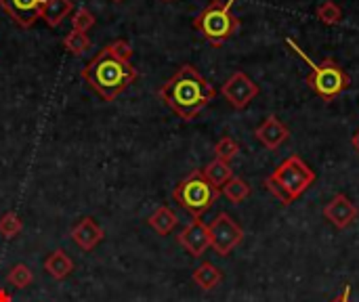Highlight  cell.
Wrapping results in <instances>:
<instances>
[{"label":"cell","mask_w":359,"mask_h":302,"mask_svg":"<svg viewBox=\"0 0 359 302\" xmlns=\"http://www.w3.org/2000/svg\"><path fill=\"white\" fill-rule=\"evenodd\" d=\"M158 97L183 122H191L217 97L212 84L189 63L181 65L158 90Z\"/></svg>","instance_id":"cell-1"},{"label":"cell","mask_w":359,"mask_h":302,"mask_svg":"<svg viewBox=\"0 0 359 302\" xmlns=\"http://www.w3.org/2000/svg\"><path fill=\"white\" fill-rule=\"evenodd\" d=\"M80 76L103 101L111 103L139 78V71L130 61L116 57L109 46H103L84 65Z\"/></svg>","instance_id":"cell-2"},{"label":"cell","mask_w":359,"mask_h":302,"mask_svg":"<svg viewBox=\"0 0 359 302\" xmlns=\"http://www.w3.org/2000/svg\"><path fill=\"white\" fill-rule=\"evenodd\" d=\"M316 172L303 162L301 156H290L265 179V187L273 198H278V202L290 206L316 183Z\"/></svg>","instance_id":"cell-3"},{"label":"cell","mask_w":359,"mask_h":302,"mask_svg":"<svg viewBox=\"0 0 359 302\" xmlns=\"http://www.w3.org/2000/svg\"><path fill=\"white\" fill-rule=\"evenodd\" d=\"M288 42V46L311 67V71H309V76H307V86L318 95V97H322L326 103H332L337 97H341L347 88H349V84H351V78H349V74L334 61V59H324L322 63H313L309 57H307V53L292 40V38H288L286 40Z\"/></svg>","instance_id":"cell-4"},{"label":"cell","mask_w":359,"mask_h":302,"mask_svg":"<svg viewBox=\"0 0 359 302\" xmlns=\"http://www.w3.org/2000/svg\"><path fill=\"white\" fill-rule=\"evenodd\" d=\"M231 6L233 0H212L194 19V27L212 46H223L240 29V19L233 15Z\"/></svg>","instance_id":"cell-5"},{"label":"cell","mask_w":359,"mask_h":302,"mask_svg":"<svg viewBox=\"0 0 359 302\" xmlns=\"http://www.w3.org/2000/svg\"><path fill=\"white\" fill-rule=\"evenodd\" d=\"M221 189H217L204 174L202 170H194L189 172L175 189H172V200L187 210L194 219H202V214H206L215 202L219 200Z\"/></svg>","instance_id":"cell-6"},{"label":"cell","mask_w":359,"mask_h":302,"mask_svg":"<svg viewBox=\"0 0 359 302\" xmlns=\"http://www.w3.org/2000/svg\"><path fill=\"white\" fill-rule=\"evenodd\" d=\"M208 231H210V248L223 259L229 256L244 242V229L227 212H221L208 225Z\"/></svg>","instance_id":"cell-7"},{"label":"cell","mask_w":359,"mask_h":302,"mask_svg":"<svg viewBox=\"0 0 359 302\" xmlns=\"http://www.w3.org/2000/svg\"><path fill=\"white\" fill-rule=\"evenodd\" d=\"M223 97L229 101L231 107L244 109L250 105V101L259 95V84L252 82V78L244 71H233L229 80L221 86Z\"/></svg>","instance_id":"cell-8"},{"label":"cell","mask_w":359,"mask_h":302,"mask_svg":"<svg viewBox=\"0 0 359 302\" xmlns=\"http://www.w3.org/2000/svg\"><path fill=\"white\" fill-rule=\"evenodd\" d=\"M177 242L181 248H185V252H189L194 259H202L204 252L210 248V231L208 225L202 219H194L179 235Z\"/></svg>","instance_id":"cell-9"},{"label":"cell","mask_w":359,"mask_h":302,"mask_svg":"<svg viewBox=\"0 0 359 302\" xmlns=\"http://www.w3.org/2000/svg\"><path fill=\"white\" fill-rule=\"evenodd\" d=\"M322 212H324V219H326L330 225H334L337 229H341V231L347 229V227H351L359 214L358 206H355L345 193H337V195L324 206Z\"/></svg>","instance_id":"cell-10"},{"label":"cell","mask_w":359,"mask_h":302,"mask_svg":"<svg viewBox=\"0 0 359 302\" xmlns=\"http://www.w3.org/2000/svg\"><path fill=\"white\" fill-rule=\"evenodd\" d=\"M46 0H0V8L19 25L32 27L40 19V11Z\"/></svg>","instance_id":"cell-11"},{"label":"cell","mask_w":359,"mask_h":302,"mask_svg":"<svg viewBox=\"0 0 359 302\" xmlns=\"http://www.w3.org/2000/svg\"><path fill=\"white\" fill-rule=\"evenodd\" d=\"M255 137L261 145H265L267 149L276 151L278 147H282L288 139H290V130L288 126L278 120L276 116H269L257 130H255Z\"/></svg>","instance_id":"cell-12"},{"label":"cell","mask_w":359,"mask_h":302,"mask_svg":"<svg viewBox=\"0 0 359 302\" xmlns=\"http://www.w3.org/2000/svg\"><path fill=\"white\" fill-rule=\"evenodd\" d=\"M69 238L72 242L84 250V252H90L97 248V244L105 238V231L90 219V217H84L78 225H74V229L69 231Z\"/></svg>","instance_id":"cell-13"},{"label":"cell","mask_w":359,"mask_h":302,"mask_svg":"<svg viewBox=\"0 0 359 302\" xmlns=\"http://www.w3.org/2000/svg\"><path fill=\"white\" fill-rule=\"evenodd\" d=\"M44 271H46L53 280L61 282V280H65V277L74 271V261L67 256L65 250L57 248L55 252H50V254L46 256V261H44Z\"/></svg>","instance_id":"cell-14"},{"label":"cell","mask_w":359,"mask_h":302,"mask_svg":"<svg viewBox=\"0 0 359 302\" xmlns=\"http://www.w3.org/2000/svg\"><path fill=\"white\" fill-rule=\"evenodd\" d=\"M69 13H74V2L72 0H46L42 11H40V19L50 25L57 27L63 23L65 17H69Z\"/></svg>","instance_id":"cell-15"},{"label":"cell","mask_w":359,"mask_h":302,"mask_svg":"<svg viewBox=\"0 0 359 302\" xmlns=\"http://www.w3.org/2000/svg\"><path fill=\"white\" fill-rule=\"evenodd\" d=\"M191 280H194V284H196L200 290L210 292V290H215V288L223 282V273H221V269L215 267L212 263H202V265L191 273Z\"/></svg>","instance_id":"cell-16"},{"label":"cell","mask_w":359,"mask_h":302,"mask_svg":"<svg viewBox=\"0 0 359 302\" xmlns=\"http://www.w3.org/2000/svg\"><path fill=\"white\" fill-rule=\"evenodd\" d=\"M147 225H149L158 235H168V233L179 225V219H177V214H175L172 208L160 206V208L147 219Z\"/></svg>","instance_id":"cell-17"},{"label":"cell","mask_w":359,"mask_h":302,"mask_svg":"<svg viewBox=\"0 0 359 302\" xmlns=\"http://www.w3.org/2000/svg\"><path fill=\"white\" fill-rule=\"evenodd\" d=\"M202 174H204L217 189H223V185H227V181L233 177V170H231V166H229L227 162L215 158L212 162H208V164L202 168Z\"/></svg>","instance_id":"cell-18"},{"label":"cell","mask_w":359,"mask_h":302,"mask_svg":"<svg viewBox=\"0 0 359 302\" xmlns=\"http://www.w3.org/2000/svg\"><path fill=\"white\" fill-rule=\"evenodd\" d=\"M221 193H223L231 204H242V202L252 193V187H250L244 179L231 177V179L227 181V185H223Z\"/></svg>","instance_id":"cell-19"},{"label":"cell","mask_w":359,"mask_h":302,"mask_svg":"<svg viewBox=\"0 0 359 302\" xmlns=\"http://www.w3.org/2000/svg\"><path fill=\"white\" fill-rule=\"evenodd\" d=\"M63 46L67 53L72 55H84L88 48H90V38L84 34V32H78V29H72L65 38H63Z\"/></svg>","instance_id":"cell-20"},{"label":"cell","mask_w":359,"mask_h":302,"mask_svg":"<svg viewBox=\"0 0 359 302\" xmlns=\"http://www.w3.org/2000/svg\"><path fill=\"white\" fill-rule=\"evenodd\" d=\"M316 17L322 23H326V25H339L343 21V8L337 2H332V0H326V2H322L318 6Z\"/></svg>","instance_id":"cell-21"},{"label":"cell","mask_w":359,"mask_h":302,"mask_svg":"<svg viewBox=\"0 0 359 302\" xmlns=\"http://www.w3.org/2000/svg\"><path fill=\"white\" fill-rule=\"evenodd\" d=\"M23 231V221L19 219V214L17 212H4L2 217H0V235L2 238H6V240H13V238H17L19 233Z\"/></svg>","instance_id":"cell-22"},{"label":"cell","mask_w":359,"mask_h":302,"mask_svg":"<svg viewBox=\"0 0 359 302\" xmlns=\"http://www.w3.org/2000/svg\"><path fill=\"white\" fill-rule=\"evenodd\" d=\"M6 282H8L13 288H17V290H23V288H27V286L34 282V275H32V271H29V267H27V265L19 263V265H15V267L8 271V275H6Z\"/></svg>","instance_id":"cell-23"},{"label":"cell","mask_w":359,"mask_h":302,"mask_svg":"<svg viewBox=\"0 0 359 302\" xmlns=\"http://www.w3.org/2000/svg\"><path fill=\"white\" fill-rule=\"evenodd\" d=\"M238 153H240V145H238V141L231 139V137H223V139H219L217 145H215V156H217V160H223V162H227V164H229L233 158H238Z\"/></svg>","instance_id":"cell-24"},{"label":"cell","mask_w":359,"mask_h":302,"mask_svg":"<svg viewBox=\"0 0 359 302\" xmlns=\"http://www.w3.org/2000/svg\"><path fill=\"white\" fill-rule=\"evenodd\" d=\"M72 25H74V29L86 34V32L95 25V15H93L88 8L80 6V8H76V11L72 13Z\"/></svg>","instance_id":"cell-25"},{"label":"cell","mask_w":359,"mask_h":302,"mask_svg":"<svg viewBox=\"0 0 359 302\" xmlns=\"http://www.w3.org/2000/svg\"><path fill=\"white\" fill-rule=\"evenodd\" d=\"M109 46V50L116 55V57H120V59H124V61H130V57H133V46L126 42V40H114L111 44H107Z\"/></svg>","instance_id":"cell-26"},{"label":"cell","mask_w":359,"mask_h":302,"mask_svg":"<svg viewBox=\"0 0 359 302\" xmlns=\"http://www.w3.org/2000/svg\"><path fill=\"white\" fill-rule=\"evenodd\" d=\"M330 302H353L351 301V286H345V290H343L334 301H330Z\"/></svg>","instance_id":"cell-27"},{"label":"cell","mask_w":359,"mask_h":302,"mask_svg":"<svg viewBox=\"0 0 359 302\" xmlns=\"http://www.w3.org/2000/svg\"><path fill=\"white\" fill-rule=\"evenodd\" d=\"M0 302H13L11 294L6 290H2V288H0Z\"/></svg>","instance_id":"cell-28"},{"label":"cell","mask_w":359,"mask_h":302,"mask_svg":"<svg viewBox=\"0 0 359 302\" xmlns=\"http://www.w3.org/2000/svg\"><path fill=\"white\" fill-rule=\"evenodd\" d=\"M351 143H353V147H355V151L359 153V130L353 135V139H351Z\"/></svg>","instance_id":"cell-29"},{"label":"cell","mask_w":359,"mask_h":302,"mask_svg":"<svg viewBox=\"0 0 359 302\" xmlns=\"http://www.w3.org/2000/svg\"><path fill=\"white\" fill-rule=\"evenodd\" d=\"M114 2H122V0H114Z\"/></svg>","instance_id":"cell-30"},{"label":"cell","mask_w":359,"mask_h":302,"mask_svg":"<svg viewBox=\"0 0 359 302\" xmlns=\"http://www.w3.org/2000/svg\"><path fill=\"white\" fill-rule=\"evenodd\" d=\"M164 2H172V0H164Z\"/></svg>","instance_id":"cell-31"}]
</instances>
